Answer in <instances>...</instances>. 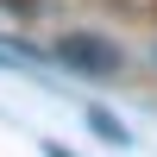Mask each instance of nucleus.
<instances>
[{"mask_svg": "<svg viewBox=\"0 0 157 157\" xmlns=\"http://www.w3.org/2000/svg\"><path fill=\"white\" fill-rule=\"evenodd\" d=\"M57 57L69 63V69H82V75H113V69H120V50L101 44V38H88V32H69L57 44Z\"/></svg>", "mask_w": 157, "mask_h": 157, "instance_id": "f257e3e1", "label": "nucleus"}, {"mask_svg": "<svg viewBox=\"0 0 157 157\" xmlns=\"http://www.w3.org/2000/svg\"><path fill=\"white\" fill-rule=\"evenodd\" d=\"M44 151H50V157H69V151H63V145H44Z\"/></svg>", "mask_w": 157, "mask_h": 157, "instance_id": "f03ea898", "label": "nucleus"}]
</instances>
